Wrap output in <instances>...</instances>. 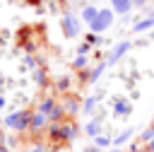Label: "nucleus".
Instances as JSON below:
<instances>
[{"mask_svg":"<svg viewBox=\"0 0 154 152\" xmlns=\"http://www.w3.org/2000/svg\"><path fill=\"white\" fill-rule=\"evenodd\" d=\"M24 152H43V147H31V150H24Z\"/></svg>","mask_w":154,"mask_h":152,"instance_id":"21","label":"nucleus"},{"mask_svg":"<svg viewBox=\"0 0 154 152\" xmlns=\"http://www.w3.org/2000/svg\"><path fill=\"white\" fill-rule=\"evenodd\" d=\"M2 106H5V99H2V97H0V109H2Z\"/></svg>","mask_w":154,"mask_h":152,"instance_id":"24","label":"nucleus"},{"mask_svg":"<svg viewBox=\"0 0 154 152\" xmlns=\"http://www.w3.org/2000/svg\"><path fill=\"white\" fill-rule=\"evenodd\" d=\"M84 63H87L84 55H77V58H75V68H84Z\"/></svg>","mask_w":154,"mask_h":152,"instance_id":"18","label":"nucleus"},{"mask_svg":"<svg viewBox=\"0 0 154 152\" xmlns=\"http://www.w3.org/2000/svg\"><path fill=\"white\" fill-rule=\"evenodd\" d=\"M10 128H14V130H26L29 125H31V113L29 111H19V113H12V116H7V121H5Z\"/></svg>","mask_w":154,"mask_h":152,"instance_id":"1","label":"nucleus"},{"mask_svg":"<svg viewBox=\"0 0 154 152\" xmlns=\"http://www.w3.org/2000/svg\"><path fill=\"white\" fill-rule=\"evenodd\" d=\"M128 51H130V41H123V43H118V46L113 48V53L108 55V63H106V65H111V63L120 60V58H123V55H125Z\"/></svg>","mask_w":154,"mask_h":152,"instance_id":"5","label":"nucleus"},{"mask_svg":"<svg viewBox=\"0 0 154 152\" xmlns=\"http://www.w3.org/2000/svg\"><path fill=\"white\" fill-rule=\"evenodd\" d=\"M111 7H113V12L125 14V12L132 7V0H111Z\"/></svg>","mask_w":154,"mask_h":152,"instance_id":"7","label":"nucleus"},{"mask_svg":"<svg viewBox=\"0 0 154 152\" xmlns=\"http://www.w3.org/2000/svg\"><path fill=\"white\" fill-rule=\"evenodd\" d=\"M94 104H96V99H94V97H91V99H87V101H84V111L89 113V111L94 109Z\"/></svg>","mask_w":154,"mask_h":152,"instance_id":"16","label":"nucleus"},{"mask_svg":"<svg viewBox=\"0 0 154 152\" xmlns=\"http://www.w3.org/2000/svg\"><path fill=\"white\" fill-rule=\"evenodd\" d=\"M152 125H154V121H152Z\"/></svg>","mask_w":154,"mask_h":152,"instance_id":"25","label":"nucleus"},{"mask_svg":"<svg viewBox=\"0 0 154 152\" xmlns=\"http://www.w3.org/2000/svg\"><path fill=\"white\" fill-rule=\"evenodd\" d=\"M63 116H67V113H65V109H63V104H55V109L48 113V118H51L53 123H60V121H63Z\"/></svg>","mask_w":154,"mask_h":152,"instance_id":"8","label":"nucleus"},{"mask_svg":"<svg viewBox=\"0 0 154 152\" xmlns=\"http://www.w3.org/2000/svg\"><path fill=\"white\" fill-rule=\"evenodd\" d=\"M152 138H154V125H152L149 130H144V133H142V140H147V142H149Z\"/></svg>","mask_w":154,"mask_h":152,"instance_id":"17","label":"nucleus"},{"mask_svg":"<svg viewBox=\"0 0 154 152\" xmlns=\"http://www.w3.org/2000/svg\"><path fill=\"white\" fill-rule=\"evenodd\" d=\"M87 133H89V135H94V138H96V135H99V123H96V121H91V123H89V125H87Z\"/></svg>","mask_w":154,"mask_h":152,"instance_id":"15","label":"nucleus"},{"mask_svg":"<svg viewBox=\"0 0 154 152\" xmlns=\"http://www.w3.org/2000/svg\"><path fill=\"white\" fill-rule=\"evenodd\" d=\"M96 145H99V147H106L108 140H106V138H96Z\"/></svg>","mask_w":154,"mask_h":152,"instance_id":"20","label":"nucleus"},{"mask_svg":"<svg viewBox=\"0 0 154 152\" xmlns=\"http://www.w3.org/2000/svg\"><path fill=\"white\" fill-rule=\"evenodd\" d=\"M149 152H154V138L149 140Z\"/></svg>","mask_w":154,"mask_h":152,"instance_id":"22","label":"nucleus"},{"mask_svg":"<svg viewBox=\"0 0 154 152\" xmlns=\"http://www.w3.org/2000/svg\"><path fill=\"white\" fill-rule=\"evenodd\" d=\"M63 109H65V113H67V116H72V113H77L79 101H77L75 97H65V99H63Z\"/></svg>","mask_w":154,"mask_h":152,"instance_id":"6","label":"nucleus"},{"mask_svg":"<svg viewBox=\"0 0 154 152\" xmlns=\"http://www.w3.org/2000/svg\"><path fill=\"white\" fill-rule=\"evenodd\" d=\"M147 5V0H132V7H137V10H142Z\"/></svg>","mask_w":154,"mask_h":152,"instance_id":"19","label":"nucleus"},{"mask_svg":"<svg viewBox=\"0 0 154 152\" xmlns=\"http://www.w3.org/2000/svg\"><path fill=\"white\" fill-rule=\"evenodd\" d=\"M96 17H99V10H96V7H84V10H82V19H87L89 24H91Z\"/></svg>","mask_w":154,"mask_h":152,"instance_id":"9","label":"nucleus"},{"mask_svg":"<svg viewBox=\"0 0 154 152\" xmlns=\"http://www.w3.org/2000/svg\"><path fill=\"white\" fill-rule=\"evenodd\" d=\"M152 27H154V17L149 14L144 22H137V24H135V31H147V29H152Z\"/></svg>","mask_w":154,"mask_h":152,"instance_id":"10","label":"nucleus"},{"mask_svg":"<svg viewBox=\"0 0 154 152\" xmlns=\"http://www.w3.org/2000/svg\"><path fill=\"white\" fill-rule=\"evenodd\" d=\"M113 109H116V113H128V111H130V104H128V101H123V99H118Z\"/></svg>","mask_w":154,"mask_h":152,"instance_id":"12","label":"nucleus"},{"mask_svg":"<svg viewBox=\"0 0 154 152\" xmlns=\"http://www.w3.org/2000/svg\"><path fill=\"white\" fill-rule=\"evenodd\" d=\"M48 121H51L48 113H43V111L38 109V111L31 113V125H29V128H31V130H43V128L48 125Z\"/></svg>","mask_w":154,"mask_h":152,"instance_id":"4","label":"nucleus"},{"mask_svg":"<svg viewBox=\"0 0 154 152\" xmlns=\"http://www.w3.org/2000/svg\"><path fill=\"white\" fill-rule=\"evenodd\" d=\"M0 145H5V133L0 130Z\"/></svg>","mask_w":154,"mask_h":152,"instance_id":"23","label":"nucleus"},{"mask_svg":"<svg viewBox=\"0 0 154 152\" xmlns=\"http://www.w3.org/2000/svg\"><path fill=\"white\" fill-rule=\"evenodd\" d=\"M103 68H106V63H101V65H99V68H96V70L91 72V77H89V82H96V80L101 77V72H103Z\"/></svg>","mask_w":154,"mask_h":152,"instance_id":"14","label":"nucleus"},{"mask_svg":"<svg viewBox=\"0 0 154 152\" xmlns=\"http://www.w3.org/2000/svg\"><path fill=\"white\" fill-rule=\"evenodd\" d=\"M38 109H41V111H43V113H51V111H53V109H55V99H43V101H41V106H38Z\"/></svg>","mask_w":154,"mask_h":152,"instance_id":"11","label":"nucleus"},{"mask_svg":"<svg viewBox=\"0 0 154 152\" xmlns=\"http://www.w3.org/2000/svg\"><path fill=\"white\" fill-rule=\"evenodd\" d=\"M130 135H132V128H128V130H123L118 138H116V145H123V142H128L130 140Z\"/></svg>","mask_w":154,"mask_h":152,"instance_id":"13","label":"nucleus"},{"mask_svg":"<svg viewBox=\"0 0 154 152\" xmlns=\"http://www.w3.org/2000/svg\"><path fill=\"white\" fill-rule=\"evenodd\" d=\"M111 22H113V10H99V17H96L89 27H91V31H94V34H99V31L108 29V27H111Z\"/></svg>","mask_w":154,"mask_h":152,"instance_id":"2","label":"nucleus"},{"mask_svg":"<svg viewBox=\"0 0 154 152\" xmlns=\"http://www.w3.org/2000/svg\"><path fill=\"white\" fill-rule=\"evenodd\" d=\"M63 31H65L67 39H75V36L79 34V19H77L75 14H65V17H63Z\"/></svg>","mask_w":154,"mask_h":152,"instance_id":"3","label":"nucleus"}]
</instances>
